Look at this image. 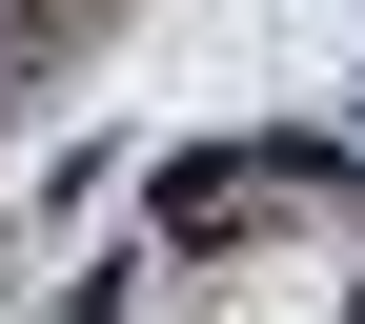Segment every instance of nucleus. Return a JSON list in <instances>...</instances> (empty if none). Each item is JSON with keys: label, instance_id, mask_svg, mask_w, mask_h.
Instances as JSON below:
<instances>
[{"label": "nucleus", "instance_id": "nucleus-1", "mask_svg": "<svg viewBox=\"0 0 365 324\" xmlns=\"http://www.w3.org/2000/svg\"><path fill=\"white\" fill-rule=\"evenodd\" d=\"M284 203V162L264 142H203V162H163V244H223V223H264Z\"/></svg>", "mask_w": 365, "mask_h": 324}]
</instances>
